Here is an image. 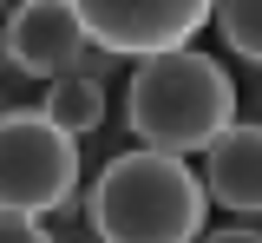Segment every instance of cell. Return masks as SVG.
<instances>
[{
  "label": "cell",
  "instance_id": "obj_1",
  "mask_svg": "<svg viewBox=\"0 0 262 243\" xmlns=\"http://www.w3.org/2000/svg\"><path fill=\"white\" fill-rule=\"evenodd\" d=\"M125 118L138 145L190 158L236 118V86H229L223 59H210V53H190V46L144 53L125 86Z\"/></svg>",
  "mask_w": 262,
  "mask_h": 243
},
{
  "label": "cell",
  "instance_id": "obj_2",
  "mask_svg": "<svg viewBox=\"0 0 262 243\" xmlns=\"http://www.w3.org/2000/svg\"><path fill=\"white\" fill-rule=\"evenodd\" d=\"M203 210H210L203 177L184 158L151 151V145L112 158L92 184L98 243H196L203 237Z\"/></svg>",
  "mask_w": 262,
  "mask_h": 243
},
{
  "label": "cell",
  "instance_id": "obj_3",
  "mask_svg": "<svg viewBox=\"0 0 262 243\" xmlns=\"http://www.w3.org/2000/svg\"><path fill=\"white\" fill-rule=\"evenodd\" d=\"M79 191V138L59 132L46 112H7L0 118V210H66Z\"/></svg>",
  "mask_w": 262,
  "mask_h": 243
},
{
  "label": "cell",
  "instance_id": "obj_4",
  "mask_svg": "<svg viewBox=\"0 0 262 243\" xmlns=\"http://www.w3.org/2000/svg\"><path fill=\"white\" fill-rule=\"evenodd\" d=\"M0 53H7V66L27 72V79H66V72H105L118 53H105L85 39L79 27V13L66 7V0H20L13 13H7V27H0Z\"/></svg>",
  "mask_w": 262,
  "mask_h": 243
},
{
  "label": "cell",
  "instance_id": "obj_5",
  "mask_svg": "<svg viewBox=\"0 0 262 243\" xmlns=\"http://www.w3.org/2000/svg\"><path fill=\"white\" fill-rule=\"evenodd\" d=\"M66 7L79 13L85 39L105 46V53H118V59L190 46L210 27V0H66Z\"/></svg>",
  "mask_w": 262,
  "mask_h": 243
},
{
  "label": "cell",
  "instance_id": "obj_6",
  "mask_svg": "<svg viewBox=\"0 0 262 243\" xmlns=\"http://www.w3.org/2000/svg\"><path fill=\"white\" fill-rule=\"evenodd\" d=\"M203 191L236 217L262 210V125H236L229 118L216 138L203 145Z\"/></svg>",
  "mask_w": 262,
  "mask_h": 243
},
{
  "label": "cell",
  "instance_id": "obj_7",
  "mask_svg": "<svg viewBox=\"0 0 262 243\" xmlns=\"http://www.w3.org/2000/svg\"><path fill=\"white\" fill-rule=\"evenodd\" d=\"M59 132L72 138H85L105 125V86H98L92 72H66V79H46V105H39Z\"/></svg>",
  "mask_w": 262,
  "mask_h": 243
},
{
  "label": "cell",
  "instance_id": "obj_8",
  "mask_svg": "<svg viewBox=\"0 0 262 243\" xmlns=\"http://www.w3.org/2000/svg\"><path fill=\"white\" fill-rule=\"evenodd\" d=\"M210 20L236 59L262 66V0H210Z\"/></svg>",
  "mask_w": 262,
  "mask_h": 243
},
{
  "label": "cell",
  "instance_id": "obj_9",
  "mask_svg": "<svg viewBox=\"0 0 262 243\" xmlns=\"http://www.w3.org/2000/svg\"><path fill=\"white\" fill-rule=\"evenodd\" d=\"M0 243H53V237H46V224L27 217V210H0Z\"/></svg>",
  "mask_w": 262,
  "mask_h": 243
},
{
  "label": "cell",
  "instance_id": "obj_10",
  "mask_svg": "<svg viewBox=\"0 0 262 243\" xmlns=\"http://www.w3.org/2000/svg\"><path fill=\"white\" fill-rule=\"evenodd\" d=\"M203 243H262V230H249V224H229V230H210Z\"/></svg>",
  "mask_w": 262,
  "mask_h": 243
},
{
  "label": "cell",
  "instance_id": "obj_11",
  "mask_svg": "<svg viewBox=\"0 0 262 243\" xmlns=\"http://www.w3.org/2000/svg\"><path fill=\"white\" fill-rule=\"evenodd\" d=\"M256 125H262V118H256Z\"/></svg>",
  "mask_w": 262,
  "mask_h": 243
}]
</instances>
